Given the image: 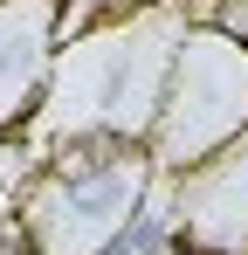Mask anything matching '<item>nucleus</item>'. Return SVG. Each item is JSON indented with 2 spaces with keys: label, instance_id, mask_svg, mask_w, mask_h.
Instances as JSON below:
<instances>
[{
  "label": "nucleus",
  "instance_id": "2",
  "mask_svg": "<svg viewBox=\"0 0 248 255\" xmlns=\"http://www.w3.org/2000/svg\"><path fill=\"white\" fill-rule=\"evenodd\" d=\"M0 255H41V242H35V228H28L21 214H7V221H0Z\"/></svg>",
  "mask_w": 248,
  "mask_h": 255
},
{
  "label": "nucleus",
  "instance_id": "1",
  "mask_svg": "<svg viewBox=\"0 0 248 255\" xmlns=\"http://www.w3.org/2000/svg\"><path fill=\"white\" fill-rule=\"evenodd\" d=\"M242 138H248V48L228 42L221 28H186L159 125L145 138L152 159L165 172H193Z\"/></svg>",
  "mask_w": 248,
  "mask_h": 255
}]
</instances>
